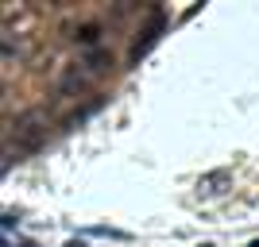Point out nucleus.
<instances>
[{"mask_svg": "<svg viewBox=\"0 0 259 247\" xmlns=\"http://www.w3.org/2000/svg\"><path fill=\"white\" fill-rule=\"evenodd\" d=\"M197 247H213V243H197Z\"/></svg>", "mask_w": 259, "mask_h": 247, "instance_id": "obj_7", "label": "nucleus"}, {"mask_svg": "<svg viewBox=\"0 0 259 247\" xmlns=\"http://www.w3.org/2000/svg\"><path fill=\"white\" fill-rule=\"evenodd\" d=\"M20 247H39V243H31V239H27V243H20Z\"/></svg>", "mask_w": 259, "mask_h": 247, "instance_id": "obj_6", "label": "nucleus"}, {"mask_svg": "<svg viewBox=\"0 0 259 247\" xmlns=\"http://www.w3.org/2000/svg\"><path fill=\"white\" fill-rule=\"evenodd\" d=\"M47 139V116L43 112H27L23 120H16V143L20 147H39V143Z\"/></svg>", "mask_w": 259, "mask_h": 247, "instance_id": "obj_1", "label": "nucleus"}, {"mask_svg": "<svg viewBox=\"0 0 259 247\" xmlns=\"http://www.w3.org/2000/svg\"><path fill=\"white\" fill-rule=\"evenodd\" d=\"M251 247H259V239H255V243H251Z\"/></svg>", "mask_w": 259, "mask_h": 247, "instance_id": "obj_8", "label": "nucleus"}, {"mask_svg": "<svg viewBox=\"0 0 259 247\" xmlns=\"http://www.w3.org/2000/svg\"><path fill=\"white\" fill-rule=\"evenodd\" d=\"M81 66H85V70H89V74H93V77H101V74H105V70H108V66H112V58H108L105 51H97V54H93V58H89V62H81Z\"/></svg>", "mask_w": 259, "mask_h": 247, "instance_id": "obj_4", "label": "nucleus"}, {"mask_svg": "<svg viewBox=\"0 0 259 247\" xmlns=\"http://www.w3.org/2000/svg\"><path fill=\"white\" fill-rule=\"evenodd\" d=\"M228 182H232V174H228V170H217V174H205V178L197 182V189H201V193H221Z\"/></svg>", "mask_w": 259, "mask_h": 247, "instance_id": "obj_2", "label": "nucleus"}, {"mask_svg": "<svg viewBox=\"0 0 259 247\" xmlns=\"http://www.w3.org/2000/svg\"><path fill=\"white\" fill-rule=\"evenodd\" d=\"M97 31H101L97 23H89V27H81V31H77V39H81L85 46H93V43H97Z\"/></svg>", "mask_w": 259, "mask_h": 247, "instance_id": "obj_5", "label": "nucleus"}, {"mask_svg": "<svg viewBox=\"0 0 259 247\" xmlns=\"http://www.w3.org/2000/svg\"><path fill=\"white\" fill-rule=\"evenodd\" d=\"M159 31H162V20H155L147 31H143V39H136V46H132V58H140V54H147V46L159 39Z\"/></svg>", "mask_w": 259, "mask_h": 247, "instance_id": "obj_3", "label": "nucleus"}]
</instances>
